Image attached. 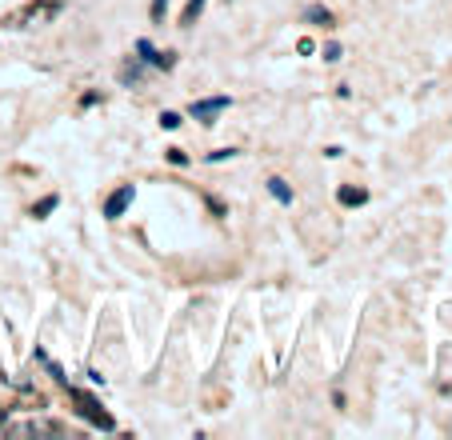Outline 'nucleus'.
Instances as JSON below:
<instances>
[{"label": "nucleus", "instance_id": "1", "mask_svg": "<svg viewBox=\"0 0 452 440\" xmlns=\"http://www.w3.org/2000/svg\"><path fill=\"white\" fill-rule=\"evenodd\" d=\"M64 12V0H29V4H21V9H12L0 16V24L12 32H24V29H44V24H52L56 16Z\"/></svg>", "mask_w": 452, "mask_h": 440}, {"label": "nucleus", "instance_id": "2", "mask_svg": "<svg viewBox=\"0 0 452 440\" xmlns=\"http://www.w3.org/2000/svg\"><path fill=\"white\" fill-rule=\"evenodd\" d=\"M69 400L76 404V412H81V416L89 420V424H96L101 432H112V429H116V420H112L109 412H104V404H101L96 396H92V392H84V389H69Z\"/></svg>", "mask_w": 452, "mask_h": 440}, {"label": "nucleus", "instance_id": "3", "mask_svg": "<svg viewBox=\"0 0 452 440\" xmlns=\"http://www.w3.org/2000/svg\"><path fill=\"white\" fill-rule=\"evenodd\" d=\"M228 104H232L228 96H209V101H192V108H189V113L196 116L201 124H216V116H221L224 108H228Z\"/></svg>", "mask_w": 452, "mask_h": 440}, {"label": "nucleus", "instance_id": "4", "mask_svg": "<svg viewBox=\"0 0 452 440\" xmlns=\"http://www.w3.org/2000/svg\"><path fill=\"white\" fill-rule=\"evenodd\" d=\"M132 196H136V188H132V185H121L116 193L109 196V200H104V216H109V220H121V216L129 213Z\"/></svg>", "mask_w": 452, "mask_h": 440}, {"label": "nucleus", "instance_id": "5", "mask_svg": "<svg viewBox=\"0 0 452 440\" xmlns=\"http://www.w3.org/2000/svg\"><path fill=\"white\" fill-rule=\"evenodd\" d=\"M304 24H316V29H336V16H332V9H324V4H308V9H304Z\"/></svg>", "mask_w": 452, "mask_h": 440}, {"label": "nucleus", "instance_id": "6", "mask_svg": "<svg viewBox=\"0 0 452 440\" xmlns=\"http://www.w3.org/2000/svg\"><path fill=\"white\" fill-rule=\"evenodd\" d=\"M12 409H24V412H41V409H49V396L44 392H32V389H24L21 396H16V404Z\"/></svg>", "mask_w": 452, "mask_h": 440}, {"label": "nucleus", "instance_id": "7", "mask_svg": "<svg viewBox=\"0 0 452 440\" xmlns=\"http://www.w3.org/2000/svg\"><path fill=\"white\" fill-rule=\"evenodd\" d=\"M268 193H272V200L292 205V188H288V180H281V176H268Z\"/></svg>", "mask_w": 452, "mask_h": 440}, {"label": "nucleus", "instance_id": "8", "mask_svg": "<svg viewBox=\"0 0 452 440\" xmlns=\"http://www.w3.org/2000/svg\"><path fill=\"white\" fill-rule=\"evenodd\" d=\"M336 200H341L344 208H361L364 200H368V193H364V188H341V193H336Z\"/></svg>", "mask_w": 452, "mask_h": 440}, {"label": "nucleus", "instance_id": "9", "mask_svg": "<svg viewBox=\"0 0 452 440\" xmlns=\"http://www.w3.org/2000/svg\"><path fill=\"white\" fill-rule=\"evenodd\" d=\"M204 4H209V0H189V4H184V12H181V24H184V29H192V24L201 21Z\"/></svg>", "mask_w": 452, "mask_h": 440}, {"label": "nucleus", "instance_id": "10", "mask_svg": "<svg viewBox=\"0 0 452 440\" xmlns=\"http://www.w3.org/2000/svg\"><path fill=\"white\" fill-rule=\"evenodd\" d=\"M56 205H61V200H56V196H44L41 205H32V216H36V220H41V216H49V213H52V208H56Z\"/></svg>", "mask_w": 452, "mask_h": 440}, {"label": "nucleus", "instance_id": "11", "mask_svg": "<svg viewBox=\"0 0 452 440\" xmlns=\"http://www.w3.org/2000/svg\"><path fill=\"white\" fill-rule=\"evenodd\" d=\"M141 76H144V68H141V64H124V68H121V81H124V84H129V81L136 84Z\"/></svg>", "mask_w": 452, "mask_h": 440}, {"label": "nucleus", "instance_id": "12", "mask_svg": "<svg viewBox=\"0 0 452 440\" xmlns=\"http://www.w3.org/2000/svg\"><path fill=\"white\" fill-rule=\"evenodd\" d=\"M152 64H156V68H172V64H176V52H156Z\"/></svg>", "mask_w": 452, "mask_h": 440}, {"label": "nucleus", "instance_id": "13", "mask_svg": "<svg viewBox=\"0 0 452 440\" xmlns=\"http://www.w3.org/2000/svg\"><path fill=\"white\" fill-rule=\"evenodd\" d=\"M321 56H324L328 64H336V61H341V44H324V48H321Z\"/></svg>", "mask_w": 452, "mask_h": 440}, {"label": "nucleus", "instance_id": "14", "mask_svg": "<svg viewBox=\"0 0 452 440\" xmlns=\"http://www.w3.org/2000/svg\"><path fill=\"white\" fill-rule=\"evenodd\" d=\"M236 156V148H216V153L209 156V164H221V160H232Z\"/></svg>", "mask_w": 452, "mask_h": 440}, {"label": "nucleus", "instance_id": "15", "mask_svg": "<svg viewBox=\"0 0 452 440\" xmlns=\"http://www.w3.org/2000/svg\"><path fill=\"white\" fill-rule=\"evenodd\" d=\"M161 124L164 128H181V113H161Z\"/></svg>", "mask_w": 452, "mask_h": 440}, {"label": "nucleus", "instance_id": "16", "mask_svg": "<svg viewBox=\"0 0 452 440\" xmlns=\"http://www.w3.org/2000/svg\"><path fill=\"white\" fill-rule=\"evenodd\" d=\"M136 52H141V56H144V61H149V64H152V56H156V48H152L149 41H136Z\"/></svg>", "mask_w": 452, "mask_h": 440}, {"label": "nucleus", "instance_id": "17", "mask_svg": "<svg viewBox=\"0 0 452 440\" xmlns=\"http://www.w3.org/2000/svg\"><path fill=\"white\" fill-rule=\"evenodd\" d=\"M164 9H169V0H152V21H161Z\"/></svg>", "mask_w": 452, "mask_h": 440}, {"label": "nucleus", "instance_id": "18", "mask_svg": "<svg viewBox=\"0 0 452 440\" xmlns=\"http://www.w3.org/2000/svg\"><path fill=\"white\" fill-rule=\"evenodd\" d=\"M169 160L172 164H189V156H184V148H169Z\"/></svg>", "mask_w": 452, "mask_h": 440}, {"label": "nucleus", "instance_id": "19", "mask_svg": "<svg viewBox=\"0 0 452 440\" xmlns=\"http://www.w3.org/2000/svg\"><path fill=\"white\" fill-rule=\"evenodd\" d=\"M296 52H304V56H312V52H316V44H312V41H301V44H296Z\"/></svg>", "mask_w": 452, "mask_h": 440}, {"label": "nucleus", "instance_id": "20", "mask_svg": "<svg viewBox=\"0 0 452 440\" xmlns=\"http://www.w3.org/2000/svg\"><path fill=\"white\" fill-rule=\"evenodd\" d=\"M4 416H9V409H0V432H4Z\"/></svg>", "mask_w": 452, "mask_h": 440}]
</instances>
